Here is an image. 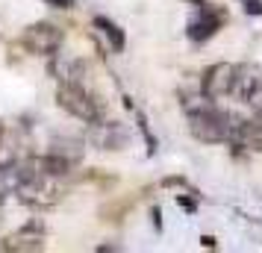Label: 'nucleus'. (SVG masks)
Listing matches in <instances>:
<instances>
[{
  "label": "nucleus",
  "mask_w": 262,
  "mask_h": 253,
  "mask_svg": "<svg viewBox=\"0 0 262 253\" xmlns=\"http://www.w3.org/2000/svg\"><path fill=\"white\" fill-rule=\"evenodd\" d=\"M0 200H3V197H0ZM0 212H3V206H0Z\"/></svg>",
  "instance_id": "obj_18"
},
{
  "label": "nucleus",
  "mask_w": 262,
  "mask_h": 253,
  "mask_svg": "<svg viewBox=\"0 0 262 253\" xmlns=\"http://www.w3.org/2000/svg\"><path fill=\"white\" fill-rule=\"evenodd\" d=\"M21 180H24L21 162H15V159H0V197L15 194L18 186H21Z\"/></svg>",
  "instance_id": "obj_14"
},
{
  "label": "nucleus",
  "mask_w": 262,
  "mask_h": 253,
  "mask_svg": "<svg viewBox=\"0 0 262 253\" xmlns=\"http://www.w3.org/2000/svg\"><path fill=\"white\" fill-rule=\"evenodd\" d=\"M50 77L56 80V83H83L85 77V62L83 59H74V56H65V53H53L50 56V65H48Z\"/></svg>",
  "instance_id": "obj_9"
},
{
  "label": "nucleus",
  "mask_w": 262,
  "mask_h": 253,
  "mask_svg": "<svg viewBox=\"0 0 262 253\" xmlns=\"http://www.w3.org/2000/svg\"><path fill=\"white\" fill-rule=\"evenodd\" d=\"M24 48L33 53V56H45L50 59L56 50L62 48V30L50 21H38V24H30L24 30Z\"/></svg>",
  "instance_id": "obj_4"
},
{
  "label": "nucleus",
  "mask_w": 262,
  "mask_h": 253,
  "mask_svg": "<svg viewBox=\"0 0 262 253\" xmlns=\"http://www.w3.org/2000/svg\"><path fill=\"white\" fill-rule=\"evenodd\" d=\"M230 142L236 147H245L250 153H262V118L256 121H236Z\"/></svg>",
  "instance_id": "obj_10"
},
{
  "label": "nucleus",
  "mask_w": 262,
  "mask_h": 253,
  "mask_svg": "<svg viewBox=\"0 0 262 253\" xmlns=\"http://www.w3.org/2000/svg\"><path fill=\"white\" fill-rule=\"evenodd\" d=\"M233 124H236V118H230L227 112L209 106L206 97L198 100L194 106H189V130L198 142H203V145L227 142L230 133H233Z\"/></svg>",
  "instance_id": "obj_1"
},
{
  "label": "nucleus",
  "mask_w": 262,
  "mask_h": 253,
  "mask_svg": "<svg viewBox=\"0 0 262 253\" xmlns=\"http://www.w3.org/2000/svg\"><path fill=\"white\" fill-rule=\"evenodd\" d=\"M18 200L36 209H50L65 197V177H53V174H33L24 177L18 186Z\"/></svg>",
  "instance_id": "obj_2"
},
{
  "label": "nucleus",
  "mask_w": 262,
  "mask_h": 253,
  "mask_svg": "<svg viewBox=\"0 0 262 253\" xmlns=\"http://www.w3.org/2000/svg\"><path fill=\"white\" fill-rule=\"evenodd\" d=\"M89 145H95L97 150H124L130 145V130L118 124V121H92L89 127Z\"/></svg>",
  "instance_id": "obj_6"
},
{
  "label": "nucleus",
  "mask_w": 262,
  "mask_h": 253,
  "mask_svg": "<svg viewBox=\"0 0 262 253\" xmlns=\"http://www.w3.org/2000/svg\"><path fill=\"white\" fill-rule=\"evenodd\" d=\"M56 103H59L68 115L85 121V124H92V121H97L103 115L100 97H95L83 83H62L59 88H56Z\"/></svg>",
  "instance_id": "obj_3"
},
{
  "label": "nucleus",
  "mask_w": 262,
  "mask_h": 253,
  "mask_svg": "<svg viewBox=\"0 0 262 253\" xmlns=\"http://www.w3.org/2000/svg\"><path fill=\"white\" fill-rule=\"evenodd\" d=\"M41 247H45V227L38 221L15 229L12 236H6L0 241V250L6 253H33V250H41Z\"/></svg>",
  "instance_id": "obj_7"
},
{
  "label": "nucleus",
  "mask_w": 262,
  "mask_h": 253,
  "mask_svg": "<svg viewBox=\"0 0 262 253\" xmlns=\"http://www.w3.org/2000/svg\"><path fill=\"white\" fill-rule=\"evenodd\" d=\"M259 85H262V71L256 68V65H238L236 68V80H233V97L248 100Z\"/></svg>",
  "instance_id": "obj_12"
},
{
  "label": "nucleus",
  "mask_w": 262,
  "mask_h": 253,
  "mask_svg": "<svg viewBox=\"0 0 262 253\" xmlns=\"http://www.w3.org/2000/svg\"><path fill=\"white\" fill-rule=\"evenodd\" d=\"M95 38L106 53H121L124 50V33L109 18H95Z\"/></svg>",
  "instance_id": "obj_11"
},
{
  "label": "nucleus",
  "mask_w": 262,
  "mask_h": 253,
  "mask_svg": "<svg viewBox=\"0 0 262 253\" xmlns=\"http://www.w3.org/2000/svg\"><path fill=\"white\" fill-rule=\"evenodd\" d=\"M245 3H248L245 9H248L250 15H262V0H245Z\"/></svg>",
  "instance_id": "obj_15"
},
{
  "label": "nucleus",
  "mask_w": 262,
  "mask_h": 253,
  "mask_svg": "<svg viewBox=\"0 0 262 253\" xmlns=\"http://www.w3.org/2000/svg\"><path fill=\"white\" fill-rule=\"evenodd\" d=\"M50 6H56V9H68V6H74V0H48Z\"/></svg>",
  "instance_id": "obj_16"
},
{
  "label": "nucleus",
  "mask_w": 262,
  "mask_h": 253,
  "mask_svg": "<svg viewBox=\"0 0 262 253\" xmlns=\"http://www.w3.org/2000/svg\"><path fill=\"white\" fill-rule=\"evenodd\" d=\"M0 139H3V124H0Z\"/></svg>",
  "instance_id": "obj_17"
},
{
  "label": "nucleus",
  "mask_w": 262,
  "mask_h": 253,
  "mask_svg": "<svg viewBox=\"0 0 262 253\" xmlns=\"http://www.w3.org/2000/svg\"><path fill=\"white\" fill-rule=\"evenodd\" d=\"M233 80H236V65L233 62H215L201 77V95L206 100H221L233 95Z\"/></svg>",
  "instance_id": "obj_5"
},
{
  "label": "nucleus",
  "mask_w": 262,
  "mask_h": 253,
  "mask_svg": "<svg viewBox=\"0 0 262 253\" xmlns=\"http://www.w3.org/2000/svg\"><path fill=\"white\" fill-rule=\"evenodd\" d=\"M48 153H53V156H59V159H65L68 165H77L80 159H83V153H85V147H83V142L80 139H71V135H59V139H53L50 142V150Z\"/></svg>",
  "instance_id": "obj_13"
},
{
  "label": "nucleus",
  "mask_w": 262,
  "mask_h": 253,
  "mask_svg": "<svg viewBox=\"0 0 262 253\" xmlns=\"http://www.w3.org/2000/svg\"><path fill=\"white\" fill-rule=\"evenodd\" d=\"M221 24H224V12L215 9L212 3H201L198 15L189 21V38L191 41H206L221 30Z\"/></svg>",
  "instance_id": "obj_8"
}]
</instances>
